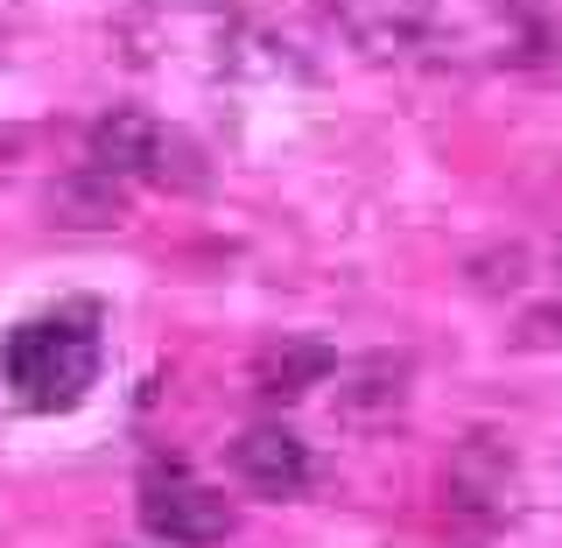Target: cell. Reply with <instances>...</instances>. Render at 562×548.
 Wrapping results in <instances>:
<instances>
[{
	"label": "cell",
	"mask_w": 562,
	"mask_h": 548,
	"mask_svg": "<svg viewBox=\"0 0 562 548\" xmlns=\"http://www.w3.org/2000/svg\"><path fill=\"white\" fill-rule=\"evenodd\" d=\"M555 268H562V239H555Z\"/></svg>",
	"instance_id": "obj_5"
},
{
	"label": "cell",
	"mask_w": 562,
	"mask_h": 548,
	"mask_svg": "<svg viewBox=\"0 0 562 548\" xmlns=\"http://www.w3.org/2000/svg\"><path fill=\"white\" fill-rule=\"evenodd\" d=\"M140 527H148L162 548H218L239 527V506L225 500L211 479H198L176 457H148L140 465Z\"/></svg>",
	"instance_id": "obj_3"
},
{
	"label": "cell",
	"mask_w": 562,
	"mask_h": 548,
	"mask_svg": "<svg viewBox=\"0 0 562 548\" xmlns=\"http://www.w3.org/2000/svg\"><path fill=\"white\" fill-rule=\"evenodd\" d=\"M351 57L380 70H514L535 64L541 14L527 0H324Z\"/></svg>",
	"instance_id": "obj_1"
},
{
	"label": "cell",
	"mask_w": 562,
	"mask_h": 548,
	"mask_svg": "<svg viewBox=\"0 0 562 548\" xmlns=\"http://www.w3.org/2000/svg\"><path fill=\"white\" fill-rule=\"evenodd\" d=\"M233 471L246 492H260V500H303L316 485V465H310V444L295 429H281V422H254V429L233 444Z\"/></svg>",
	"instance_id": "obj_4"
},
{
	"label": "cell",
	"mask_w": 562,
	"mask_h": 548,
	"mask_svg": "<svg viewBox=\"0 0 562 548\" xmlns=\"http://www.w3.org/2000/svg\"><path fill=\"white\" fill-rule=\"evenodd\" d=\"M105 373V310L99 303H57L35 310L14 331H0V387L29 415H70L92 401Z\"/></svg>",
	"instance_id": "obj_2"
}]
</instances>
